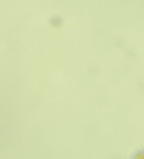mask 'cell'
Returning a JSON list of instances; mask_svg holds the SVG:
<instances>
[{"label":"cell","mask_w":144,"mask_h":159,"mask_svg":"<svg viewBox=\"0 0 144 159\" xmlns=\"http://www.w3.org/2000/svg\"><path fill=\"white\" fill-rule=\"evenodd\" d=\"M136 159H144V153H140L137 156Z\"/></svg>","instance_id":"6da1fadb"}]
</instances>
